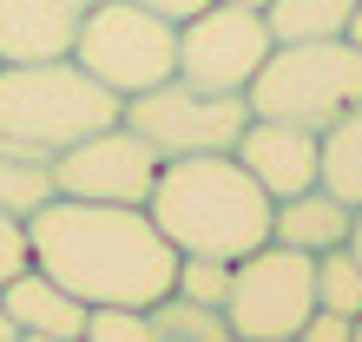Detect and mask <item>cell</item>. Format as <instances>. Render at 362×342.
<instances>
[{"mask_svg":"<svg viewBox=\"0 0 362 342\" xmlns=\"http://www.w3.org/2000/svg\"><path fill=\"white\" fill-rule=\"evenodd\" d=\"M290 342H356V323L349 316H329V309H316L303 329H296Z\"/></svg>","mask_w":362,"mask_h":342,"instance_id":"obj_22","label":"cell"},{"mask_svg":"<svg viewBox=\"0 0 362 342\" xmlns=\"http://www.w3.org/2000/svg\"><path fill=\"white\" fill-rule=\"evenodd\" d=\"M349 256L362 264V204H356V218H349Z\"/></svg>","mask_w":362,"mask_h":342,"instance_id":"obj_24","label":"cell"},{"mask_svg":"<svg viewBox=\"0 0 362 342\" xmlns=\"http://www.w3.org/2000/svg\"><path fill=\"white\" fill-rule=\"evenodd\" d=\"M27 264H33V250H27V224L0 211V283H7V276H20Z\"/></svg>","mask_w":362,"mask_h":342,"instance_id":"obj_21","label":"cell"},{"mask_svg":"<svg viewBox=\"0 0 362 342\" xmlns=\"http://www.w3.org/2000/svg\"><path fill=\"white\" fill-rule=\"evenodd\" d=\"M0 309H7L20 329L53 336V342H66V336L86 329V303H79V296H66L47 270H33V264L20 270V276H7V283H0Z\"/></svg>","mask_w":362,"mask_h":342,"instance_id":"obj_13","label":"cell"},{"mask_svg":"<svg viewBox=\"0 0 362 342\" xmlns=\"http://www.w3.org/2000/svg\"><path fill=\"white\" fill-rule=\"evenodd\" d=\"M356 0H270L264 27L276 47H296V40H343L349 33Z\"/></svg>","mask_w":362,"mask_h":342,"instance_id":"obj_15","label":"cell"},{"mask_svg":"<svg viewBox=\"0 0 362 342\" xmlns=\"http://www.w3.org/2000/svg\"><path fill=\"white\" fill-rule=\"evenodd\" d=\"M119 119L158 158H198V152H230L238 145V132L250 125V105H244V93H204V86L172 73L152 93H132Z\"/></svg>","mask_w":362,"mask_h":342,"instance_id":"obj_7","label":"cell"},{"mask_svg":"<svg viewBox=\"0 0 362 342\" xmlns=\"http://www.w3.org/2000/svg\"><path fill=\"white\" fill-rule=\"evenodd\" d=\"M224 7H244V13H264L270 0H224Z\"/></svg>","mask_w":362,"mask_h":342,"instance_id":"obj_26","label":"cell"},{"mask_svg":"<svg viewBox=\"0 0 362 342\" xmlns=\"http://www.w3.org/2000/svg\"><path fill=\"white\" fill-rule=\"evenodd\" d=\"M356 342H362V316H356Z\"/></svg>","mask_w":362,"mask_h":342,"instance_id":"obj_28","label":"cell"},{"mask_svg":"<svg viewBox=\"0 0 362 342\" xmlns=\"http://www.w3.org/2000/svg\"><path fill=\"white\" fill-rule=\"evenodd\" d=\"M270 27L264 13H244V7H224L211 0L204 13H191L178 27V79L204 86V93H244L257 66L270 59Z\"/></svg>","mask_w":362,"mask_h":342,"instance_id":"obj_9","label":"cell"},{"mask_svg":"<svg viewBox=\"0 0 362 342\" xmlns=\"http://www.w3.org/2000/svg\"><path fill=\"white\" fill-rule=\"evenodd\" d=\"M158 165L165 158L119 119V125H105V132L79 138L53 158V191L79 198V204H139L145 211V198L158 184Z\"/></svg>","mask_w":362,"mask_h":342,"instance_id":"obj_8","label":"cell"},{"mask_svg":"<svg viewBox=\"0 0 362 342\" xmlns=\"http://www.w3.org/2000/svg\"><path fill=\"white\" fill-rule=\"evenodd\" d=\"M310 316H316V256L290 244H257L230 264L224 323L244 342H290Z\"/></svg>","mask_w":362,"mask_h":342,"instance_id":"obj_6","label":"cell"},{"mask_svg":"<svg viewBox=\"0 0 362 342\" xmlns=\"http://www.w3.org/2000/svg\"><path fill=\"white\" fill-rule=\"evenodd\" d=\"M316 145H323L316 184H323L329 198H343V204L356 211V204H362V99L349 105L343 119H329L323 132H316Z\"/></svg>","mask_w":362,"mask_h":342,"instance_id":"obj_14","label":"cell"},{"mask_svg":"<svg viewBox=\"0 0 362 342\" xmlns=\"http://www.w3.org/2000/svg\"><path fill=\"white\" fill-rule=\"evenodd\" d=\"M79 0H0V66L66 59L79 33Z\"/></svg>","mask_w":362,"mask_h":342,"instance_id":"obj_11","label":"cell"},{"mask_svg":"<svg viewBox=\"0 0 362 342\" xmlns=\"http://www.w3.org/2000/svg\"><path fill=\"white\" fill-rule=\"evenodd\" d=\"M349 218H356V211L343 198H329L323 184H310V191H296V198H276L270 204V244H290V250H303V256H323L336 244H349Z\"/></svg>","mask_w":362,"mask_h":342,"instance_id":"obj_12","label":"cell"},{"mask_svg":"<svg viewBox=\"0 0 362 342\" xmlns=\"http://www.w3.org/2000/svg\"><path fill=\"white\" fill-rule=\"evenodd\" d=\"M316 309H329V316H362V264L349 256V244H336L316 256Z\"/></svg>","mask_w":362,"mask_h":342,"instance_id":"obj_18","label":"cell"},{"mask_svg":"<svg viewBox=\"0 0 362 342\" xmlns=\"http://www.w3.org/2000/svg\"><path fill=\"white\" fill-rule=\"evenodd\" d=\"M145 218L165 230V244L178 256H224V264H238L257 244H270V198L230 152L165 158L152 198H145Z\"/></svg>","mask_w":362,"mask_h":342,"instance_id":"obj_2","label":"cell"},{"mask_svg":"<svg viewBox=\"0 0 362 342\" xmlns=\"http://www.w3.org/2000/svg\"><path fill=\"white\" fill-rule=\"evenodd\" d=\"M230 158H238L257 191L276 204V198H296V191L316 184V165H323V145H316L310 125H284V119H250L238 145H230Z\"/></svg>","mask_w":362,"mask_h":342,"instance_id":"obj_10","label":"cell"},{"mask_svg":"<svg viewBox=\"0 0 362 342\" xmlns=\"http://www.w3.org/2000/svg\"><path fill=\"white\" fill-rule=\"evenodd\" d=\"M27 250L33 270H47L86 309H152L158 296H172L178 276V250L139 204L53 198L27 218Z\"/></svg>","mask_w":362,"mask_h":342,"instance_id":"obj_1","label":"cell"},{"mask_svg":"<svg viewBox=\"0 0 362 342\" xmlns=\"http://www.w3.org/2000/svg\"><path fill=\"white\" fill-rule=\"evenodd\" d=\"M139 7H145V13H158V20H172V27H185V20H191V13H204L211 0H139Z\"/></svg>","mask_w":362,"mask_h":342,"instance_id":"obj_23","label":"cell"},{"mask_svg":"<svg viewBox=\"0 0 362 342\" xmlns=\"http://www.w3.org/2000/svg\"><path fill=\"white\" fill-rule=\"evenodd\" d=\"M152 329H158V342H244L224 323V309L185 303V296H158L152 303Z\"/></svg>","mask_w":362,"mask_h":342,"instance_id":"obj_17","label":"cell"},{"mask_svg":"<svg viewBox=\"0 0 362 342\" xmlns=\"http://www.w3.org/2000/svg\"><path fill=\"white\" fill-rule=\"evenodd\" d=\"M125 99L79 66V59H33V66H0V145L33 158H59L66 145L119 125Z\"/></svg>","mask_w":362,"mask_h":342,"instance_id":"obj_3","label":"cell"},{"mask_svg":"<svg viewBox=\"0 0 362 342\" xmlns=\"http://www.w3.org/2000/svg\"><path fill=\"white\" fill-rule=\"evenodd\" d=\"M79 7H105V0H79Z\"/></svg>","mask_w":362,"mask_h":342,"instance_id":"obj_27","label":"cell"},{"mask_svg":"<svg viewBox=\"0 0 362 342\" xmlns=\"http://www.w3.org/2000/svg\"><path fill=\"white\" fill-rule=\"evenodd\" d=\"M73 59L105 93L132 99V93H152V86H165L178 73V27L158 20V13H145L139 0H105V7L79 13Z\"/></svg>","mask_w":362,"mask_h":342,"instance_id":"obj_5","label":"cell"},{"mask_svg":"<svg viewBox=\"0 0 362 342\" xmlns=\"http://www.w3.org/2000/svg\"><path fill=\"white\" fill-rule=\"evenodd\" d=\"M53 158H33V152H13V145H0V211L7 218L27 224L40 204H53Z\"/></svg>","mask_w":362,"mask_h":342,"instance_id":"obj_16","label":"cell"},{"mask_svg":"<svg viewBox=\"0 0 362 342\" xmlns=\"http://www.w3.org/2000/svg\"><path fill=\"white\" fill-rule=\"evenodd\" d=\"M224 290H230V264H224V256H178L172 296L204 303V309H224Z\"/></svg>","mask_w":362,"mask_h":342,"instance_id":"obj_19","label":"cell"},{"mask_svg":"<svg viewBox=\"0 0 362 342\" xmlns=\"http://www.w3.org/2000/svg\"><path fill=\"white\" fill-rule=\"evenodd\" d=\"M66 342H86V336H66Z\"/></svg>","mask_w":362,"mask_h":342,"instance_id":"obj_29","label":"cell"},{"mask_svg":"<svg viewBox=\"0 0 362 342\" xmlns=\"http://www.w3.org/2000/svg\"><path fill=\"white\" fill-rule=\"evenodd\" d=\"M86 342H158L152 329V309H86V329H79Z\"/></svg>","mask_w":362,"mask_h":342,"instance_id":"obj_20","label":"cell"},{"mask_svg":"<svg viewBox=\"0 0 362 342\" xmlns=\"http://www.w3.org/2000/svg\"><path fill=\"white\" fill-rule=\"evenodd\" d=\"M343 40H349V47H362V0H356V13H349V33H343Z\"/></svg>","mask_w":362,"mask_h":342,"instance_id":"obj_25","label":"cell"},{"mask_svg":"<svg viewBox=\"0 0 362 342\" xmlns=\"http://www.w3.org/2000/svg\"><path fill=\"white\" fill-rule=\"evenodd\" d=\"M362 99V47L349 40H296V47H270L257 79L244 86L250 119H284L323 132Z\"/></svg>","mask_w":362,"mask_h":342,"instance_id":"obj_4","label":"cell"}]
</instances>
